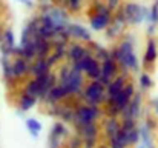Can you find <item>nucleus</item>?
<instances>
[{
  "mask_svg": "<svg viewBox=\"0 0 158 148\" xmlns=\"http://www.w3.org/2000/svg\"><path fill=\"white\" fill-rule=\"evenodd\" d=\"M29 60H26L25 57L19 56L14 57L12 60V76L15 80H22L26 74H29Z\"/></svg>",
  "mask_w": 158,
  "mask_h": 148,
  "instance_id": "9b49d317",
  "label": "nucleus"
},
{
  "mask_svg": "<svg viewBox=\"0 0 158 148\" xmlns=\"http://www.w3.org/2000/svg\"><path fill=\"white\" fill-rule=\"evenodd\" d=\"M158 57V45L155 42L154 37H149L148 40V45H146V51H144V65H152Z\"/></svg>",
  "mask_w": 158,
  "mask_h": 148,
  "instance_id": "dca6fc26",
  "label": "nucleus"
},
{
  "mask_svg": "<svg viewBox=\"0 0 158 148\" xmlns=\"http://www.w3.org/2000/svg\"><path fill=\"white\" fill-rule=\"evenodd\" d=\"M58 82L63 83L69 93V96H75V94H80L81 90H83V83H85V76L80 70H77L75 66H72V63H64L58 74Z\"/></svg>",
  "mask_w": 158,
  "mask_h": 148,
  "instance_id": "f03ea898",
  "label": "nucleus"
},
{
  "mask_svg": "<svg viewBox=\"0 0 158 148\" xmlns=\"http://www.w3.org/2000/svg\"><path fill=\"white\" fill-rule=\"evenodd\" d=\"M49 71H51V68L46 62V57H35L34 62L29 63V74L32 77H39V76L46 74Z\"/></svg>",
  "mask_w": 158,
  "mask_h": 148,
  "instance_id": "4468645a",
  "label": "nucleus"
},
{
  "mask_svg": "<svg viewBox=\"0 0 158 148\" xmlns=\"http://www.w3.org/2000/svg\"><path fill=\"white\" fill-rule=\"evenodd\" d=\"M105 3L110 11H117L121 6V0H105Z\"/></svg>",
  "mask_w": 158,
  "mask_h": 148,
  "instance_id": "2f4dec72",
  "label": "nucleus"
},
{
  "mask_svg": "<svg viewBox=\"0 0 158 148\" xmlns=\"http://www.w3.org/2000/svg\"><path fill=\"white\" fill-rule=\"evenodd\" d=\"M100 66H102V76L100 77H106V79H110L112 80L117 76V73H118V63H117V60L112 56L105 57L102 60Z\"/></svg>",
  "mask_w": 158,
  "mask_h": 148,
  "instance_id": "f8f14e48",
  "label": "nucleus"
},
{
  "mask_svg": "<svg viewBox=\"0 0 158 148\" xmlns=\"http://www.w3.org/2000/svg\"><path fill=\"white\" fill-rule=\"evenodd\" d=\"M120 127H121V122L118 120V117L107 116L106 120H105V134H106V137H107V139L114 137L115 133L120 130Z\"/></svg>",
  "mask_w": 158,
  "mask_h": 148,
  "instance_id": "6ab92c4d",
  "label": "nucleus"
},
{
  "mask_svg": "<svg viewBox=\"0 0 158 148\" xmlns=\"http://www.w3.org/2000/svg\"><path fill=\"white\" fill-rule=\"evenodd\" d=\"M127 83V73H123V74H117L112 80H110V83L106 87V94H107V97H112V96H115L118 91H121L123 88H124V85Z\"/></svg>",
  "mask_w": 158,
  "mask_h": 148,
  "instance_id": "ddd939ff",
  "label": "nucleus"
},
{
  "mask_svg": "<svg viewBox=\"0 0 158 148\" xmlns=\"http://www.w3.org/2000/svg\"><path fill=\"white\" fill-rule=\"evenodd\" d=\"M126 137H127V144H129V145H135V144L140 141V130L135 127V128L126 131Z\"/></svg>",
  "mask_w": 158,
  "mask_h": 148,
  "instance_id": "cd10ccee",
  "label": "nucleus"
},
{
  "mask_svg": "<svg viewBox=\"0 0 158 148\" xmlns=\"http://www.w3.org/2000/svg\"><path fill=\"white\" fill-rule=\"evenodd\" d=\"M110 19H112V16H105V14L94 12L89 17L91 29H94V31H105L106 28H107V25L110 23Z\"/></svg>",
  "mask_w": 158,
  "mask_h": 148,
  "instance_id": "2eb2a0df",
  "label": "nucleus"
},
{
  "mask_svg": "<svg viewBox=\"0 0 158 148\" xmlns=\"http://www.w3.org/2000/svg\"><path fill=\"white\" fill-rule=\"evenodd\" d=\"M37 102H39V99L35 96H31V94L23 91V94H20V97H19V108H20L22 113L23 111H29L31 108H34L37 105Z\"/></svg>",
  "mask_w": 158,
  "mask_h": 148,
  "instance_id": "aec40b11",
  "label": "nucleus"
},
{
  "mask_svg": "<svg viewBox=\"0 0 158 148\" xmlns=\"http://www.w3.org/2000/svg\"><path fill=\"white\" fill-rule=\"evenodd\" d=\"M155 5H158V0H155Z\"/></svg>",
  "mask_w": 158,
  "mask_h": 148,
  "instance_id": "58836bf2",
  "label": "nucleus"
},
{
  "mask_svg": "<svg viewBox=\"0 0 158 148\" xmlns=\"http://www.w3.org/2000/svg\"><path fill=\"white\" fill-rule=\"evenodd\" d=\"M141 103H143L141 93H135L132 99L129 100V103L120 111L121 119H135L137 120L141 114Z\"/></svg>",
  "mask_w": 158,
  "mask_h": 148,
  "instance_id": "6e6552de",
  "label": "nucleus"
},
{
  "mask_svg": "<svg viewBox=\"0 0 158 148\" xmlns=\"http://www.w3.org/2000/svg\"><path fill=\"white\" fill-rule=\"evenodd\" d=\"M0 43L9 47V48H14L15 47V36H14V31L12 28H5L2 33H0Z\"/></svg>",
  "mask_w": 158,
  "mask_h": 148,
  "instance_id": "5701e85b",
  "label": "nucleus"
},
{
  "mask_svg": "<svg viewBox=\"0 0 158 148\" xmlns=\"http://www.w3.org/2000/svg\"><path fill=\"white\" fill-rule=\"evenodd\" d=\"M26 128H28V131L31 133V136H32L34 139H37L43 127H42V123H40L37 119L31 117V119H26Z\"/></svg>",
  "mask_w": 158,
  "mask_h": 148,
  "instance_id": "b1692460",
  "label": "nucleus"
},
{
  "mask_svg": "<svg viewBox=\"0 0 158 148\" xmlns=\"http://www.w3.org/2000/svg\"><path fill=\"white\" fill-rule=\"evenodd\" d=\"M102 116V110L100 105H80L75 108L74 113V123L75 127L89 123V122H97L98 117Z\"/></svg>",
  "mask_w": 158,
  "mask_h": 148,
  "instance_id": "39448f33",
  "label": "nucleus"
},
{
  "mask_svg": "<svg viewBox=\"0 0 158 148\" xmlns=\"http://www.w3.org/2000/svg\"><path fill=\"white\" fill-rule=\"evenodd\" d=\"M154 110H155V114H158V99L154 100Z\"/></svg>",
  "mask_w": 158,
  "mask_h": 148,
  "instance_id": "c9c22d12",
  "label": "nucleus"
},
{
  "mask_svg": "<svg viewBox=\"0 0 158 148\" xmlns=\"http://www.w3.org/2000/svg\"><path fill=\"white\" fill-rule=\"evenodd\" d=\"M140 130V139L143 141V145L146 148H154V141H152V133H151V125L149 122L141 123Z\"/></svg>",
  "mask_w": 158,
  "mask_h": 148,
  "instance_id": "412c9836",
  "label": "nucleus"
},
{
  "mask_svg": "<svg viewBox=\"0 0 158 148\" xmlns=\"http://www.w3.org/2000/svg\"><path fill=\"white\" fill-rule=\"evenodd\" d=\"M109 144H110V147L109 148H126L120 141H118V139H117V137H115V136L109 139Z\"/></svg>",
  "mask_w": 158,
  "mask_h": 148,
  "instance_id": "473e14b6",
  "label": "nucleus"
},
{
  "mask_svg": "<svg viewBox=\"0 0 158 148\" xmlns=\"http://www.w3.org/2000/svg\"><path fill=\"white\" fill-rule=\"evenodd\" d=\"M137 127V120L135 119H121V128L124 131H129L132 128Z\"/></svg>",
  "mask_w": 158,
  "mask_h": 148,
  "instance_id": "7c9ffc66",
  "label": "nucleus"
},
{
  "mask_svg": "<svg viewBox=\"0 0 158 148\" xmlns=\"http://www.w3.org/2000/svg\"><path fill=\"white\" fill-rule=\"evenodd\" d=\"M86 54H91V51H89L88 47H85L81 43H77V42H71V40L68 42V45H66V57H68L69 63L78 62Z\"/></svg>",
  "mask_w": 158,
  "mask_h": 148,
  "instance_id": "1a4fd4ad",
  "label": "nucleus"
},
{
  "mask_svg": "<svg viewBox=\"0 0 158 148\" xmlns=\"http://www.w3.org/2000/svg\"><path fill=\"white\" fill-rule=\"evenodd\" d=\"M61 6H64L69 14H77L83 8V0H63Z\"/></svg>",
  "mask_w": 158,
  "mask_h": 148,
  "instance_id": "393cba45",
  "label": "nucleus"
},
{
  "mask_svg": "<svg viewBox=\"0 0 158 148\" xmlns=\"http://www.w3.org/2000/svg\"><path fill=\"white\" fill-rule=\"evenodd\" d=\"M81 97L86 105H102L107 99L106 87L100 80H89L85 90H81Z\"/></svg>",
  "mask_w": 158,
  "mask_h": 148,
  "instance_id": "20e7f679",
  "label": "nucleus"
},
{
  "mask_svg": "<svg viewBox=\"0 0 158 148\" xmlns=\"http://www.w3.org/2000/svg\"><path fill=\"white\" fill-rule=\"evenodd\" d=\"M121 12L126 19V25H134V26H138L148 22V17H149V8L137 2H126L121 8Z\"/></svg>",
  "mask_w": 158,
  "mask_h": 148,
  "instance_id": "7ed1b4c3",
  "label": "nucleus"
},
{
  "mask_svg": "<svg viewBox=\"0 0 158 148\" xmlns=\"http://www.w3.org/2000/svg\"><path fill=\"white\" fill-rule=\"evenodd\" d=\"M134 49H135L134 39H131V36H126L110 52V56L117 60L118 66L123 68V73H127V71L138 73L140 71V62Z\"/></svg>",
  "mask_w": 158,
  "mask_h": 148,
  "instance_id": "f257e3e1",
  "label": "nucleus"
},
{
  "mask_svg": "<svg viewBox=\"0 0 158 148\" xmlns=\"http://www.w3.org/2000/svg\"><path fill=\"white\" fill-rule=\"evenodd\" d=\"M68 96H69V93H68L66 87L63 83L57 82V85H54L52 88L49 90V93L46 94V97L43 99L42 102H45L48 105H57V103H60L63 99H66Z\"/></svg>",
  "mask_w": 158,
  "mask_h": 148,
  "instance_id": "9d476101",
  "label": "nucleus"
},
{
  "mask_svg": "<svg viewBox=\"0 0 158 148\" xmlns=\"http://www.w3.org/2000/svg\"><path fill=\"white\" fill-rule=\"evenodd\" d=\"M34 45H35V57H48L49 52L52 51V43L51 40H45V39H32Z\"/></svg>",
  "mask_w": 158,
  "mask_h": 148,
  "instance_id": "a211bd4d",
  "label": "nucleus"
},
{
  "mask_svg": "<svg viewBox=\"0 0 158 148\" xmlns=\"http://www.w3.org/2000/svg\"><path fill=\"white\" fill-rule=\"evenodd\" d=\"M85 76L89 79V80H98L100 79V76H102V66H100V60H97L86 73H85Z\"/></svg>",
  "mask_w": 158,
  "mask_h": 148,
  "instance_id": "a878e982",
  "label": "nucleus"
},
{
  "mask_svg": "<svg viewBox=\"0 0 158 148\" xmlns=\"http://www.w3.org/2000/svg\"><path fill=\"white\" fill-rule=\"evenodd\" d=\"M0 65H2V74H3V79L8 85H12L14 82H17L12 76V60L11 57H6V56H2V60H0Z\"/></svg>",
  "mask_w": 158,
  "mask_h": 148,
  "instance_id": "f3484780",
  "label": "nucleus"
},
{
  "mask_svg": "<svg viewBox=\"0 0 158 148\" xmlns=\"http://www.w3.org/2000/svg\"><path fill=\"white\" fill-rule=\"evenodd\" d=\"M23 91H25V93H28V94H31V96H35V97L39 99L40 91H42V83H40V80H39V79H35V77L29 79V80L26 82V85H25Z\"/></svg>",
  "mask_w": 158,
  "mask_h": 148,
  "instance_id": "4be33fe9",
  "label": "nucleus"
},
{
  "mask_svg": "<svg viewBox=\"0 0 158 148\" xmlns=\"http://www.w3.org/2000/svg\"><path fill=\"white\" fill-rule=\"evenodd\" d=\"M134 94H135V87H134L132 82H127L121 91H118V93H117L115 96H112V97H107L105 103L106 105H115V106L121 111V110L129 103V100L132 99Z\"/></svg>",
  "mask_w": 158,
  "mask_h": 148,
  "instance_id": "423d86ee",
  "label": "nucleus"
},
{
  "mask_svg": "<svg viewBox=\"0 0 158 148\" xmlns=\"http://www.w3.org/2000/svg\"><path fill=\"white\" fill-rule=\"evenodd\" d=\"M64 33L66 36L69 37V40H77V42H92V36H91V31L80 25V23H75V22H69L64 28Z\"/></svg>",
  "mask_w": 158,
  "mask_h": 148,
  "instance_id": "0eeeda50",
  "label": "nucleus"
},
{
  "mask_svg": "<svg viewBox=\"0 0 158 148\" xmlns=\"http://www.w3.org/2000/svg\"><path fill=\"white\" fill-rule=\"evenodd\" d=\"M138 148H146V147H144V145H143V144H141V145H140V147H138Z\"/></svg>",
  "mask_w": 158,
  "mask_h": 148,
  "instance_id": "4c0bfd02",
  "label": "nucleus"
},
{
  "mask_svg": "<svg viewBox=\"0 0 158 148\" xmlns=\"http://www.w3.org/2000/svg\"><path fill=\"white\" fill-rule=\"evenodd\" d=\"M17 2L25 5L26 8H34V0H17Z\"/></svg>",
  "mask_w": 158,
  "mask_h": 148,
  "instance_id": "72a5a7b5",
  "label": "nucleus"
},
{
  "mask_svg": "<svg viewBox=\"0 0 158 148\" xmlns=\"http://www.w3.org/2000/svg\"><path fill=\"white\" fill-rule=\"evenodd\" d=\"M0 3H2V0H0Z\"/></svg>",
  "mask_w": 158,
  "mask_h": 148,
  "instance_id": "ea45409f",
  "label": "nucleus"
},
{
  "mask_svg": "<svg viewBox=\"0 0 158 148\" xmlns=\"http://www.w3.org/2000/svg\"><path fill=\"white\" fill-rule=\"evenodd\" d=\"M49 2H52V3H57V5H61V3H63V0H49Z\"/></svg>",
  "mask_w": 158,
  "mask_h": 148,
  "instance_id": "e433bc0d",
  "label": "nucleus"
},
{
  "mask_svg": "<svg viewBox=\"0 0 158 148\" xmlns=\"http://www.w3.org/2000/svg\"><path fill=\"white\" fill-rule=\"evenodd\" d=\"M91 43H92V42H91ZM92 47H94V52H95V59H98V60H103L105 57L110 56L109 51L106 48H103V47H100L98 43H92Z\"/></svg>",
  "mask_w": 158,
  "mask_h": 148,
  "instance_id": "c85d7f7f",
  "label": "nucleus"
},
{
  "mask_svg": "<svg viewBox=\"0 0 158 148\" xmlns=\"http://www.w3.org/2000/svg\"><path fill=\"white\" fill-rule=\"evenodd\" d=\"M148 22H149V23H154V25H157L158 23V5H155V3L149 8V17H148Z\"/></svg>",
  "mask_w": 158,
  "mask_h": 148,
  "instance_id": "c756f323",
  "label": "nucleus"
},
{
  "mask_svg": "<svg viewBox=\"0 0 158 148\" xmlns=\"http://www.w3.org/2000/svg\"><path fill=\"white\" fill-rule=\"evenodd\" d=\"M155 28H157V25H154V23H149V28H148V34L152 37V34L155 33Z\"/></svg>",
  "mask_w": 158,
  "mask_h": 148,
  "instance_id": "f704fd0d",
  "label": "nucleus"
},
{
  "mask_svg": "<svg viewBox=\"0 0 158 148\" xmlns=\"http://www.w3.org/2000/svg\"><path fill=\"white\" fill-rule=\"evenodd\" d=\"M138 82H140V87H141V90H143V91H146V90H149V88L152 87V79H151L149 73H146V71L140 74Z\"/></svg>",
  "mask_w": 158,
  "mask_h": 148,
  "instance_id": "bb28decb",
  "label": "nucleus"
}]
</instances>
